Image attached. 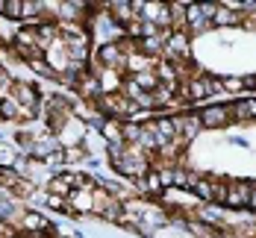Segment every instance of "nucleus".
I'll return each mask as SVG.
<instances>
[{
  "label": "nucleus",
  "instance_id": "1",
  "mask_svg": "<svg viewBox=\"0 0 256 238\" xmlns=\"http://www.w3.org/2000/svg\"><path fill=\"white\" fill-rule=\"evenodd\" d=\"M198 118H200V127H224V124H227V118H230V109H224V106L204 109Z\"/></svg>",
  "mask_w": 256,
  "mask_h": 238
},
{
  "label": "nucleus",
  "instance_id": "2",
  "mask_svg": "<svg viewBox=\"0 0 256 238\" xmlns=\"http://www.w3.org/2000/svg\"><path fill=\"white\" fill-rule=\"evenodd\" d=\"M248 197H250V185L238 183V185H230V188H227V200H224V203L242 209V206H248Z\"/></svg>",
  "mask_w": 256,
  "mask_h": 238
},
{
  "label": "nucleus",
  "instance_id": "3",
  "mask_svg": "<svg viewBox=\"0 0 256 238\" xmlns=\"http://www.w3.org/2000/svg\"><path fill=\"white\" fill-rule=\"evenodd\" d=\"M100 62L106 65V68H118V65H124L121 47H118V44H103L100 47Z\"/></svg>",
  "mask_w": 256,
  "mask_h": 238
},
{
  "label": "nucleus",
  "instance_id": "4",
  "mask_svg": "<svg viewBox=\"0 0 256 238\" xmlns=\"http://www.w3.org/2000/svg\"><path fill=\"white\" fill-rule=\"evenodd\" d=\"M174 127H177V132H182L186 138H194L198 130H200V118H198V115H186V118H177V121H174Z\"/></svg>",
  "mask_w": 256,
  "mask_h": 238
},
{
  "label": "nucleus",
  "instance_id": "5",
  "mask_svg": "<svg viewBox=\"0 0 256 238\" xmlns=\"http://www.w3.org/2000/svg\"><path fill=\"white\" fill-rule=\"evenodd\" d=\"M165 47H168L171 56L188 53V35H186V32H171V35H168V41H165Z\"/></svg>",
  "mask_w": 256,
  "mask_h": 238
},
{
  "label": "nucleus",
  "instance_id": "6",
  "mask_svg": "<svg viewBox=\"0 0 256 238\" xmlns=\"http://www.w3.org/2000/svg\"><path fill=\"white\" fill-rule=\"evenodd\" d=\"M15 94H18V100L24 103V109H36V103H38V94H36V88H32V85L18 82V85H15Z\"/></svg>",
  "mask_w": 256,
  "mask_h": 238
},
{
  "label": "nucleus",
  "instance_id": "7",
  "mask_svg": "<svg viewBox=\"0 0 256 238\" xmlns=\"http://www.w3.org/2000/svg\"><path fill=\"white\" fill-rule=\"evenodd\" d=\"M100 132L109 144H121V124H118V121H106L100 127Z\"/></svg>",
  "mask_w": 256,
  "mask_h": 238
},
{
  "label": "nucleus",
  "instance_id": "8",
  "mask_svg": "<svg viewBox=\"0 0 256 238\" xmlns=\"http://www.w3.org/2000/svg\"><path fill=\"white\" fill-rule=\"evenodd\" d=\"M109 9H112V15H115V21H118V26L124 24V21L130 24V18H132V3H112Z\"/></svg>",
  "mask_w": 256,
  "mask_h": 238
},
{
  "label": "nucleus",
  "instance_id": "9",
  "mask_svg": "<svg viewBox=\"0 0 256 238\" xmlns=\"http://www.w3.org/2000/svg\"><path fill=\"white\" fill-rule=\"evenodd\" d=\"M186 94H192L194 100H200V97H206L209 91H206L204 79H188V85H186Z\"/></svg>",
  "mask_w": 256,
  "mask_h": 238
},
{
  "label": "nucleus",
  "instance_id": "10",
  "mask_svg": "<svg viewBox=\"0 0 256 238\" xmlns=\"http://www.w3.org/2000/svg\"><path fill=\"white\" fill-rule=\"evenodd\" d=\"M24 227H26V230H44V227H48V221H44L38 212H26V215H24Z\"/></svg>",
  "mask_w": 256,
  "mask_h": 238
},
{
  "label": "nucleus",
  "instance_id": "11",
  "mask_svg": "<svg viewBox=\"0 0 256 238\" xmlns=\"http://www.w3.org/2000/svg\"><path fill=\"white\" fill-rule=\"evenodd\" d=\"M162 47H165L162 35H148V38H142V50L144 53H159Z\"/></svg>",
  "mask_w": 256,
  "mask_h": 238
},
{
  "label": "nucleus",
  "instance_id": "12",
  "mask_svg": "<svg viewBox=\"0 0 256 238\" xmlns=\"http://www.w3.org/2000/svg\"><path fill=\"white\" fill-rule=\"evenodd\" d=\"M232 21H236V12L227 9V6H218L215 15H212V24H232Z\"/></svg>",
  "mask_w": 256,
  "mask_h": 238
},
{
  "label": "nucleus",
  "instance_id": "13",
  "mask_svg": "<svg viewBox=\"0 0 256 238\" xmlns=\"http://www.w3.org/2000/svg\"><path fill=\"white\" fill-rule=\"evenodd\" d=\"M21 115V106L15 100H0V118H18Z\"/></svg>",
  "mask_w": 256,
  "mask_h": 238
},
{
  "label": "nucleus",
  "instance_id": "14",
  "mask_svg": "<svg viewBox=\"0 0 256 238\" xmlns=\"http://www.w3.org/2000/svg\"><path fill=\"white\" fill-rule=\"evenodd\" d=\"M144 130L136 127V124H121V138H130V141H142Z\"/></svg>",
  "mask_w": 256,
  "mask_h": 238
},
{
  "label": "nucleus",
  "instance_id": "15",
  "mask_svg": "<svg viewBox=\"0 0 256 238\" xmlns=\"http://www.w3.org/2000/svg\"><path fill=\"white\" fill-rule=\"evenodd\" d=\"M86 82H80V88H82V94L86 97H94V94H100V82L98 79H92V77H82Z\"/></svg>",
  "mask_w": 256,
  "mask_h": 238
},
{
  "label": "nucleus",
  "instance_id": "16",
  "mask_svg": "<svg viewBox=\"0 0 256 238\" xmlns=\"http://www.w3.org/2000/svg\"><path fill=\"white\" fill-rule=\"evenodd\" d=\"M9 18H24V3H18V0H6V9H3Z\"/></svg>",
  "mask_w": 256,
  "mask_h": 238
},
{
  "label": "nucleus",
  "instance_id": "17",
  "mask_svg": "<svg viewBox=\"0 0 256 238\" xmlns=\"http://www.w3.org/2000/svg\"><path fill=\"white\" fill-rule=\"evenodd\" d=\"M30 68H32L36 74H44V77H50V74H53V68L44 62V59H38V56H36V59H30Z\"/></svg>",
  "mask_w": 256,
  "mask_h": 238
},
{
  "label": "nucleus",
  "instance_id": "18",
  "mask_svg": "<svg viewBox=\"0 0 256 238\" xmlns=\"http://www.w3.org/2000/svg\"><path fill=\"white\" fill-rule=\"evenodd\" d=\"M50 188L56 191V197H59V194H71V183H68V177H59V180H53Z\"/></svg>",
  "mask_w": 256,
  "mask_h": 238
},
{
  "label": "nucleus",
  "instance_id": "19",
  "mask_svg": "<svg viewBox=\"0 0 256 238\" xmlns=\"http://www.w3.org/2000/svg\"><path fill=\"white\" fill-rule=\"evenodd\" d=\"M200 215L206 218V224H221V209H215V206H204Z\"/></svg>",
  "mask_w": 256,
  "mask_h": 238
},
{
  "label": "nucleus",
  "instance_id": "20",
  "mask_svg": "<svg viewBox=\"0 0 256 238\" xmlns=\"http://www.w3.org/2000/svg\"><path fill=\"white\" fill-rule=\"evenodd\" d=\"M159 77L165 79V82H171V85H174V79H177V71H174V65H165V62H162V65H159Z\"/></svg>",
  "mask_w": 256,
  "mask_h": 238
},
{
  "label": "nucleus",
  "instance_id": "21",
  "mask_svg": "<svg viewBox=\"0 0 256 238\" xmlns=\"http://www.w3.org/2000/svg\"><path fill=\"white\" fill-rule=\"evenodd\" d=\"M103 218H106V221H118V218H124V215H121V203H109V206L103 209Z\"/></svg>",
  "mask_w": 256,
  "mask_h": 238
},
{
  "label": "nucleus",
  "instance_id": "22",
  "mask_svg": "<svg viewBox=\"0 0 256 238\" xmlns=\"http://www.w3.org/2000/svg\"><path fill=\"white\" fill-rule=\"evenodd\" d=\"M194 191H198V197H204V200H212V185L200 180V183H194Z\"/></svg>",
  "mask_w": 256,
  "mask_h": 238
},
{
  "label": "nucleus",
  "instance_id": "23",
  "mask_svg": "<svg viewBox=\"0 0 256 238\" xmlns=\"http://www.w3.org/2000/svg\"><path fill=\"white\" fill-rule=\"evenodd\" d=\"M144 188H150V191H162V180H159V171H156V174H150V177H148V183H144Z\"/></svg>",
  "mask_w": 256,
  "mask_h": 238
},
{
  "label": "nucleus",
  "instance_id": "24",
  "mask_svg": "<svg viewBox=\"0 0 256 238\" xmlns=\"http://www.w3.org/2000/svg\"><path fill=\"white\" fill-rule=\"evenodd\" d=\"M48 206H53V209H71V203H65V200H62V197H56V194H50V197H48Z\"/></svg>",
  "mask_w": 256,
  "mask_h": 238
},
{
  "label": "nucleus",
  "instance_id": "25",
  "mask_svg": "<svg viewBox=\"0 0 256 238\" xmlns=\"http://www.w3.org/2000/svg\"><path fill=\"white\" fill-rule=\"evenodd\" d=\"M221 85H224L227 91H242V88H244V82H242V79H236V77H230L227 82H221Z\"/></svg>",
  "mask_w": 256,
  "mask_h": 238
},
{
  "label": "nucleus",
  "instance_id": "26",
  "mask_svg": "<svg viewBox=\"0 0 256 238\" xmlns=\"http://www.w3.org/2000/svg\"><path fill=\"white\" fill-rule=\"evenodd\" d=\"M0 162H3V165H12V153H9V147H3V144H0Z\"/></svg>",
  "mask_w": 256,
  "mask_h": 238
},
{
  "label": "nucleus",
  "instance_id": "27",
  "mask_svg": "<svg viewBox=\"0 0 256 238\" xmlns=\"http://www.w3.org/2000/svg\"><path fill=\"white\" fill-rule=\"evenodd\" d=\"M248 206L256 212V188H250V197H248Z\"/></svg>",
  "mask_w": 256,
  "mask_h": 238
}]
</instances>
